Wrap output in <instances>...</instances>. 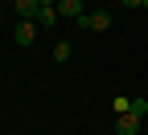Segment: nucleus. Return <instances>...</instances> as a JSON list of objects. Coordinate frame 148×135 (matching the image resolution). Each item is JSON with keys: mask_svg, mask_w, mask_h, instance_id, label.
<instances>
[{"mask_svg": "<svg viewBox=\"0 0 148 135\" xmlns=\"http://www.w3.org/2000/svg\"><path fill=\"white\" fill-rule=\"evenodd\" d=\"M74 25H78V29H86V33H107V29H111V12H107V8L82 12V16H78Z\"/></svg>", "mask_w": 148, "mask_h": 135, "instance_id": "nucleus-1", "label": "nucleus"}, {"mask_svg": "<svg viewBox=\"0 0 148 135\" xmlns=\"http://www.w3.org/2000/svg\"><path fill=\"white\" fill-rule=\"evenodd\" d=\"M37 33H41V25H37V21H21V25L12 29V41L21 45V49H29V45L37 41Z\"/></svg>", "mask_w": 148, "mask_h": 135, "instance_id": "nucleus-2", "label": "nucleus"}, {"mask_svg": "<svg viewBox=\"0 0 148 135\" xmlns=\"http://www.w3.org/2000/svg\"><path fill=\"white\" fill-rule=\"evenodd\" d=\"M140 115H132V111H127V115H115V135H140Z\"/></svg>", "mask_w": 148, "mask_h": 135, "instance_id": "nucleus-3", "label": "nucleus"}, {"mask_svg": "<svg viewBox=\"0 0 148 135\" xmlns=\"http://www.w3.org/2000/svg\"><path fill=\"white\" fill-rule=\"evenodd\" d=\"M8 4H12V12L21 16V21H33L37 8H41V0H8Z\"/></svg>", "mask_w": 148, "mask_h": 135, "instance_id": "nucleus-4", "label": "nucleus"}, {"mask_svg": "<svg viewBox=\"0 0 148 135\" xmlns=\"http://www.w3.org/2000/svg\"><path fill=\"white\" fill-rule=\"evenodd\" d=\"M33 21L41 25V29H53V25H58V4H41V8H37V16H33Z\"/></svg>", "mask_w": 148, "mask_h": 135, "instance_id": "nucleus-5", "label": "nucleus"}, {"mask_svg": "<svg viewBox=\"0 0 148 135\" xmlns=\"http://www.w3.org/2000/svg\"><path fill=\"white\" fill-rule=\"evenodd\" d=\"M86 8H82V0H58V16H66V21H78Z\"/></svg>", "mask_w": 148, "mask_h": 135, "instance_id": "nucleus-6", "label": "nucleus"}, {"mask_svg": "<svg viewBox=\"0 0 148 135\" xmlns=\"http://www.w3.org/2000/svg\"><path fill=\"white\" fill-rule=\"evenodd\" d=\"M70 57H74V45L70 41H58V45H53V62H70Z\"/></svg>", "mask_w": 148, "mask_h": 135, "instance_id": "nucleus-7", "label": "nucleus"}, {"mask_svg": "<svg viewBox=\"0 0 148 135\" xmlns=\"http://www.w3.org/2000/svg\"><path fill=\"white\" fill-rule=\"evenodd\" d=\"M132 115H140V119H148V98H132Z\"/></svg>", "mask_w": 148, "mask_h": 135, "instance_id": "nucleus-8", "label": "nucleus"}, {"mask_svg": "<svg viewBox=\"0 0 148 135\" xmlns=\"http://www.w3.org/2000/svg\"><path fill=\"white\" fill-rule=\"evenodd\" d=\"M111 107H115V115H127V111H132V98H123V94H119V98L111 102Z\"/></svg>", "mask_w": 148, "mask_h": 135, "instance_id": "nucleus-9", "label": "nucleus"}, {"mask_svg": "<svg viewBox=\"0 0 148 135\" xmlns=\"http://www.w3.org/2000/svg\"><path fill=\"white\" fill-rule=\"evenodd\" d=\"M123 8H144V0H123Z\"/></svg>", "mask_w": 148, "mask_h": 135, "instance_id": "nucleus-10", "label": "nucleus"}, {"mask_svg": "<svg viewBox=\"0 0 148 135\" xmlns=\"http://www.w3.org/2000/svg\"><path fill=\"white\" fill-rule=\"evenodd\" d=\"M0 21H4V0H0Z\"/></svg>", "mask_w": 148, "mask_h": 135, "instance_id": "nucleus-11", "label": "nucleus"}, {"mask_svg": "<svg viewBox=\"0 0 148 135\" xmlns=\"http://www.w3.org/2000/svg\"><path fill=\"white\" fill-rule=\"evenodd\" d=\"M41 4H58V0H41Z\"/></svg>", "mask_w": 148, "mask_h": 135, "instance_id": "nucleus-12", "label": "nucleus"}, {"mask_svg": "<svg viewBox=\"0 0 148 135\" xmlns=\"http://www.w3.org/2000/svg\"><path fill=\"white\" fill-rule=\"evenodd\" d=\"M144 8H148V0H144Z\"/></svg>", "mask_w": 148, "mask_h": 135, "instance_id": "nucleus-13", "label": "nucleus"}]
</instances>
